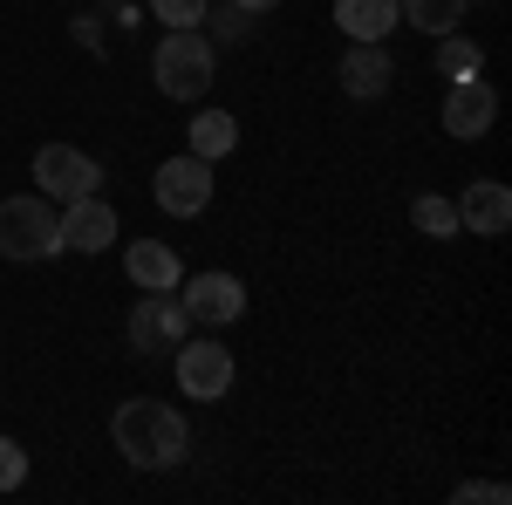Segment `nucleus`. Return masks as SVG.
Instances as JSON below:
<instances>
[{
	"label": "nucleus",
	"mask_w": 512,
	"mask_h": 505,
	"mask_svg": "<svg viewBox=\"0 0 512 505\" xmlns=\"http://www.w3.org/2000/svg\"><path fill=\"white\" fill-rule=\"evenodd\" d=\"M110 437H117V451L137 471H171V465L192 458V424H185V410H171V403H158V396H130V403H117Z\"/></svg>",
	"instance_id": "obj_1"
},
{
	"label": "nucleus",
	"mask_w": 512,
	"mask_h": 505,
	"mask_svg": "<svg viewBox=\"0 0 512 505\" xmlns=\"http://www.w3.org/2000/svg\"><path fill=\"white\" fill-rule=\"evenodd\" d=\"M151 76L171 103H198L212 76H219V55H212V35L205 28H164V41L151 48Z\"/></svg>",
	"instance_id": "obj_2"
},
{
	"label": "nucleus",
	"mask_w": 512,
	"mask_h": 505,
	"mask_svg": "<svg viewBox=\"0 0 512 505\" xmlns=\"http://www.w3.org/2000/svg\"><path fill=\"white\" fill-rule=\"evenodd\" d=\"M55 253H62V212H55V198H41V192L0 198V260L35 267V260H55Z\"/></svg>",
	"instance_id": "obj_3"
},
{
	"label": "nucleus",
	"mask_w": 512,
	"mask_h": 505,
	"mask_svg": "<svg viewBox=\"0 0 512 505\" xmlns=\"http://www.w3.org/2000/svg\"><path fill=\"white\" fill-rule=\"evenodd\" d=\"M103 185V164L76 144H41L35 151V192L55 198V205H69V198H89Z\"/></svg>",
	"instance_id": "obj_4"
},
{
	"label": "nucleus",
	"mask_w": 512,
	"mask_h": 505,
	"mask_svg": "<svg viewBox=\"0 0 512 505\" xmlns=\"http://www.w3.org/2000/svg\"><path fill=\"white\" fill-rule=\"evenodd\" d=\"M151 192H158V212H171V219H198V212L212 205V157H198V151L164 157Z\"/></svg>",
	"instance_id": "obj_5"
},
{
	"label": "nucleus",
	"mask_w": 512,
	"mask_h": 505,
	"mask_svg": "<svg viewBox=\"0 0 512 505\" xmlns=\"http://www.w3.org/2000/svg\"><path fill=\"white\" fill-rule=\"evenodd\" d=\"M171 355H178V389H185L192 403H219V396L233 389V349H226V342H192V335H185Z\"/></svg>",
	"instance_id": "obj_6"
},
{
	"label": "nucleus",
	"mask_w": 512,
	"mask_h": 505,
	"mask_svg": "<svg viewBox=\"0 0 512 505\" xmlns=\"http://www.w3.org/2000/svg\"><path fill=\"white\" fill-rule=\"evenodd\" d=\"M185 335H192V314H185L178 294H144L137 314H130V349L137 355H164V349H178Z\"/></svg>",
	"instance_id": "obj_7"
},
{
	"label": "nucleus",
	"mask_w": 512,
	"mask_h": 505,
	"mask_svg": "<svg viewBox=\"0 0 512 505\" xmlns=\"http://www.w3.org/2000/svg\"><path fill=\"white\" fill-rule=\"evenodd\" d=\"M492 123H499V89L492 82H451V96H444V130L458 137V144H478V137H492Z\"/></svg>",
	"instance_id": "obj_8"
},
{
	"label": "nucleus",
	"mask_w": 512,
	"mask_h": 505,
	"mask_svg": "<svg viewBox=\"0 0 512 505\" xmlns=\"http://www.w3.org/2000/svg\"><path fill=\"white\" fill-rule=\"evenodd\" d=\"M178 301H185V314H192V321L226 328V321H239V314H246V280H239V273H192Z\"/></svg>",
	"instance_id": "obj_9"
},
{
	"label": "nucleus",
	"mask_w": 512,
	"mask_h": 505,
	"mask_svg": "<svg viewBox=\"0 0 512 505\" xmlns=\"http://www.w3.org/2000/svg\"><path fill=\"white\" fill-rule=\"evenodd\" d=\"M451 205H458V233H472V239H499L512 226V192L499 178H472Z\"/></svg>",
	"instance_id": "obj_10"
},
{
	"label": "nucleus",
	"mask_w": 512,
	"mask_h": 505,
	"mask_svg": "<svg viewBox=\"0 0 512 505\" xmlns=\"http://www.w3.org/2000/svg\"><path fill=\"white\" fill-rule=\"evenodd\" d=\"M103 246H117V205H103V198H69L62 205V253H103Z\"/></svg>",
	"instance_id": "obj_11"
},
{
	"label": "nucleus",
	"mask_w": 512,
	"mask_h": 505,
	"mask_svg": "<svg viewBox=\"0 0 512 505\" xmlns=\"http://www.w3.org/2000/svg\"><path fill=\"white\" fill-rule=\"evenodd\" d=\"M342 89H349L355 103H376V96H390V82H396V62H390V48L383 41H349V55H342Z\"/></svg>",
	"instance_id": "obj_12"
},
{
	"label": "nucleus",
	"mask_w": 512,
	"mask_h": 505,
	"mask_svg": "<svg viewBox=\"0 0 512 505\" xmlns=\"http://www.w3.org/2000/svg\"><path fill=\"white\" fill-rule=\"evenodd\" d=\"M123 273L144 287V294H171L178 280H185V267H178V253L164 246V239H130L123 246Z\"/></svg>",
	"instance_id": "obj_13"
},
{
	"label": "nucleus",
	"mask_w": 512,
	"mask_h": 505,
	"mask_svg": "<svg viewBox=\"0 0 512 505\" xmlns=\"http://www.w3.org/2000/svg\"><path fill=\"white\" fill-rule=\"evenodd\" d=\"M335 28L349 41H383L403 21H396V0H335Z\"/></svg>",
	"instance_id": "obj_14"
},
{
	"label": "nucleus",
	"mask_w": 512,
	"mask_h": 505,
	"mask_svg": "<svg viewBox=\"0 0 512 505\" xmlns=\"http://www.w3.org/2000/svg\"><path fill=\"white\" fill-rule=\"evenodd\" d=\"M396 21L417 28V35H458L465 0H396Z\"/></svg>",
	"instance_id": "obj_15"
},
{
	"label": "nucleus",
	"mask_w": 512,
	"mask_h": 505,
	"mask_svg": "<svg viewBox=\"0 0 512 505\" xmlns=\"http://www.w3.org/2000/svg\"><path fill=\"white\" fill-rule=\"evenodd\" d=\"M233 144H239L233 110H198V117H192V151L198 157H226Z\"/></svg>",
	"instance_id": "obj_16"
},
{
	"label": "nucleus",
	"mask_w": 512,
	"mask_h": 505,
	"mask_svg": "<svg viewBox=\"0 0 512 505\" xmlns=\"http://www.w3.org/2000/svg\"><path fill=\"white\" fill-rule=\"evenodd\" d=\"M485 69V48L465 35H437V76H451V82H465Z\"/></svg>",
	"instance_id": "obj_17"
},
{
	"label": "nucleus",
	"mask_w": 512,
	"mask_h": 505,
	"mask_svg": "<svg viewBox=\"0 0 512 505\" xmlns=\"http://www.w3.org/2000/svg\"><path fill=\"white\" fill-rule=\"evenodd\" d=\"M410 219H417V233H431V239H458V205L437 198V192H417Z\"/></svg>",
	"instance_id": "obj_18"
},
{
	"label": "nucleus",
	"mask_w": 512,
	"mask_h": 505,
	"mask_svg": "<svg viewBox=\"0 0 512 505\" xmlns=\"http://www.w3.org/2000/svg\"><path fill=\"white\" fill-rule=\"evenodd\" d=\"M205 7L212 0H151V14H158L164 28H205Z\"/></svg>",
	"instance_id": "obj_19"
},
{
	"label": "nucleus",
	"mask_w": 512,
	"mask_h": 505,
	"mask_svg": "<svg viewBox=\"0 0 512 505\" xmlns=\"http://www.w3.org/2000/svg\"><path fill=\"white\" fill-rule=\"evenodd\" d=\"M205 21H212V35H219V41H246V35H253V14L233 7V0H226V7H205Z\"/></svg>",
	"instance_id": "obj_20"
},
{
	"label": "nucleus",
	"mask_w": 512,
	"mask_h": 505,
	"mask_svg": "<svg viewBox=\"0 0 512 505\" xmlns=\"http://www.w3.org/2000/svg\"><path fill=\"white\" fill-rule=\"evenodd\" d=\"M28 485V451L14 437H0V492H21Z\"/></svg>",
	"instance_id": "obj_21"
},
{
	"label": "nucleus",
	"mask_w": 512,
	"mask_h": 505,
	"mask_svg": "<svg viewBox=\"0 0 512 505\" xmlns=\"http://www.w3.org/2000/svg\"><path fill=\"white\" fill-rule=\"evenodd\" d=\"M506 505L512 499V492H506V485H478V478H472V485H458V505Z\"/></svg>",
	"instance_id": "obj_22"
},
{
	"label": "nucleus",
	"mask_w": 512,
	"mask_h": 505,
	"mask_svg": "<svg viewBox=\"0 0 512 505\" xmlns=\"http://www.w3.org/2000/svg\"><path fill=\"white\" fill-rule=\"evenodd\" d=\"M76 41H82V48H103V28H96V14H76Z\"/></svg>",
	"instance_id": "obj_23"
},
{
	"label": "nucleus",
	"mask_w": 512,
	"mask_h": 505,
	"mask_svg": "<svg viewBox=\"0 0 512 505\" xmlns=\"http://www.w3.org/2000/svg\"><path fill=\"white\" fill-rule=\"evenodd\" d=\"M233 7H246V14H267V7H280V0H233Z\"/></svg>",
	"instance_id": "obj_24"
}]
</instances>
